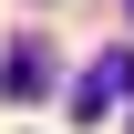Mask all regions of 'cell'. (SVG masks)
Masks as SVG:
<instances>
[{"mask_svg": "<svg viewBox=\"0 0 134 134\" xmlns=\"http://www.w3.org/2000/svg\"><path fill=\"white\" fill-rule=\"evenodd\" d=\"M124 10H134V0H124Z\"/></svg>", "mask_w": 134, "mask_h": 134, "instance_id": "cell-3", "label": "cell"}, {"mask_svg": "<svg viewBox=\"0 0 134 134\" xmlns=\"http://www.w3.org/2000/svg\"><path fill=\"white\" fill-rule=\"evenodd\" d=\"M0 93H10V103H41V93H52V52H41V41H21L10 62H0Z\"/></svg>", "mask_w": 134, "mask_h": 134, "instance_id": "cell-2", "label": "cell"}, {"mask_svg": "<svg viewBox=\"0 0 134 134\" xmlns=\"http://www.w3.org/2000/svg\"><path fill=\"white\" fill-rule=\"evenodd\" d=\"M124 93H134V52H103V62L83 72V83H72V114H83V124H103Z\"/></svg>", "mask_w": 134, "mask_h": 134, "instance_id": "cell-1", "label": "cell"}]
</instances>
